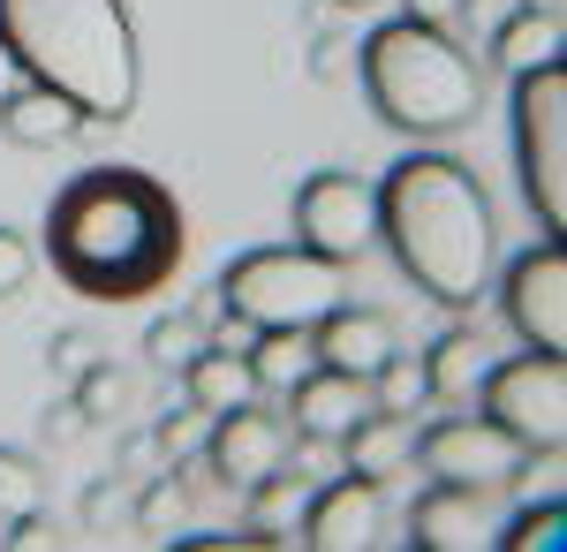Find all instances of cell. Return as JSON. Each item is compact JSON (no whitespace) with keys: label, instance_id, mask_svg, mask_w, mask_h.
<instances>
[{"label":"cell","instance_id":"obj_1","mask_svg":"<svg viewBox=\"0 0 567 552\" xmlns=\"http://www.w3.org/2000/svg\"><path fill=\"white\" fill-rule=\"evenodd\" d=\"M53 273L99 303L159 296L182 265V213L144 167H91L45 205Z\"/></svg>","mask_w":567,"mask_h":552},{"label":"cell","instance_id":"obj_2","mask_svg":"<svg viewBox=\"0 0 567 552\" xmlns=\"http://www.w3.org/2000/svg\"><path fill=\"white\" fill-rule=\"evenodd\" d=\"M371 227L386 235L393 265L416 280V296H432L439 310H477L492 288V197L462 160L446 152H409L393 160L379 197H371Z\"/></svg>","mask_w":567,"mask_h":552},{"label":"cell","instance_id":"obj_3","mask_svg":"<svg viewBox=\"0 0 567 552\" xmlns=\"http://www.w3.org/2000/svg\"><path fill=\"white\" fill-rule=\"evenodd\" d=\"M0 45L31 84L61 91L84 122L136 114V31L122 0H0Z\"/></svg>","mask_w":567,"mask_h":552},{"label":"cell","instance_id":"obj_4","mask_svg":"<svg viewBox=\"0 0 567 552\" xmlns=\"http://www.w3.org/2000/svg\"><path fill=\"white\" fill-rule=\"evenodd\" d=\"M363 99L371 114L401 136H454L477 122L484 106V69L477 53H462L446 23L393 16L363 39Z\"/></svg>","mask_w":567,"mask_h":552},{"label":"cell","instance_id":"obj_5","mask_svg":"<svg viewBox=\"0 0 567 552\" xmlns=\"http://www.w3.org/2000/svg\"><path fill=\"white\" fill-rule=\"evenodd\" d=\"M341 273L349 265H333V257L303 251V243H280V251H250L235 257L227 273H219V318H235V326H318L333 303H341Z\"/></svg>","mask_w":567,"mask_h":552},{"label":"cell","instance_id":"obj_6","mask_svg":"<svg viewBox=\"0 0 567 552\" xmlns=\"http://www.w3.org/2000/svg\"><path fill=\"white\" fill-rule=\"evenodd\" d=\"M515 174L545 235L567 227V69L560 53L515 76Z\"/></svg>","mask_w":567,"mask_h":552},{"label":"cell","instance_id":"obj_7","mask_svg":"<svg viewBox=\"0 0 567 552\" xmlns=\"http://www.w3.org/2000/svg\"><path fill=\"white\" fill-rule=\"evenodd\" d=\"M409 454L424 462L432 484H470V492H499L523 477V439L492 417H439V425L409 431Z\"/></svg>","mask_w":567,"mask_h":552},{"label":"cell","instance_id":"obj_8","mask_svg":"<svg viewBox=\"0 0 567 552\" xmlns=\"http://www.w3.org/2000/svg\"><path fill=\"white\" fill-rule=\"evenodd\" d=\"M484 417L507 425L523 447H567V364L529 348V356H507L484 371Z\"/></svg>","mask_w":567,"mask_h":552},{"label":"cell","instance_id":"obj_9","mask_svg":"<svg viewBox=\"0 0 567 552\" xmlns=\"http://www.w3.org/2000/svg\"><path fill=\"white\" fill-rule=\"evenodd\" d=\"M371 190L341 167H318L303 174V190H296V243L318 257H333V265H355V257L371 251Z\"/></svg>","mask_w":567,"mask_h":552},{"label":"cell","instance_id":"obj_10","mask_svg":"<svg viewBox=\"0 0 567 552\" xmlns=\"http://www.w3.org/2000/svg\"><path fill=\"white\" fill-rule=\"evenodd\" d=\"M507 326L523 334V348L567 356V251L560 243H537L507 265V288H499Z\"/></svg>","mask_w":567,"mask_h":552},{"label":"cell","instance_id":"obj_11","mask_svg":"<svg viewBox=\"0 0 567 552\" xmlns=\"http://www.w3.org/2000/svg\"><path fill=\"white\" fill-rule=\"evenodd\" d=\"M205 462H213V477L227 492H250L258 477H272V469L288 462V425L272 409H258V401H235L205 431Z\"/></svg>","mask_w":567,"mask_h":552},{"label":"cell","instance_id":"obj_12","mask_svg":"<svg viewBox=\"0 0 567 552\" xmlns=\"http://www.w3.org/2000/svg\"><path fill=\"white\" fill-rule=\"evenodd\" d=\"M379 522H386V492H379V477H333L326 492H310L303 500V522H296V545L310 552H363L379 545Z\"/></svg>","mask_w":567,"mask_h":552},{"label":"cell","instance_id":"obj_13","mask_svg":"<svg viewBox=\"0 0 567 552\" xmlns=\"http://www.w3.org/2000/svg\"><path fill=\"white\" fill-rule=\"evenodd\" d=\"M363 409H371V379L333 371V364H318V371H303V379L288 386V417H296V431H303L310 447H341V431Z\"/></svg>","mask_w":567,"mask_h":552},{"label":"cell","instance_id":"obj_14","mask_svg":"<svg viewBox=\"0 0 567 552\" xmlns=\"http://www.w3.org/2000/svg\"><path fill=\"white\" fill-rule=\"evenodd\" d=\"M409 545L416 552H484L492 545L484 492H470V484H432V492L409 508Z\"/></svg>","mask_w":567,"mask_h":552},{"label":"cell","instance_id":"obj_15","mask_svg":"<svg viewBox=\"0 0 567 552\" xmlns=\"http://www.w3.org/2000/svg\"><path fill=\"white\" fill-rule=\"evenodd\" d=\"M386 356H393V318L386 310H341V303H333V310L310 326V364H333V371L371 379Z\"/></svg>","mask_w":567,"mask_h":552},{"label":"cell","instance_id":"obj_16","mask_svg":"<svg viewBox=\"0 0 567 552\" xmlns=\"http://www.w3.org/2000/svg\"><path fill=\"white\" fill-rule=\"evenodd\" d=\"M424 401H470L484 386V371H492V348H484L477 326H446V334L424 348Z\"/></svg>","mask_w":567,"mask_h":552},{"label":"cell","instance_id":"obj_17","mask_svg":"<svg viewBox=\"0 0 567 552\" xmlns=\"http://www.w3.org/2000/svg\"><path fill=\"white\" fill-rule=\"evenodd\" d=\"M0 129H8L16 144H69V136H76V129H91V122L69 106V99H61V91H45V84H31V76H23V84L0 99Z\"/></svg>","mask_w":567,"mask_h":552},{"label":"cell","instance_id":"obj_18","mask_svg":"<svg viewBox=\"0 0 567 552\" xmlns=\"http://www.w3.org/2000/svg\"><path fill=\"white\" fill-rule=\"evenodd\" d=\"M182 393L205 409V417H219V409H235V401H258V379H250V356L243 348H197L189 364H182Z\"/></svg>","mask_w":567,"mask_h":552},{"label":"cell","instance_id":"obj_19","mask_svg":"<svg viewBox=\"0 0 567 552\" xmlns=\"http://www.w3.org/2000/svg\"><path fill=\"white\" fill-rule=\"evenodd\" d=\"M303 500H310L303 469H296V477H288V469L258 477V484H250V514H243V538H250V545H296Z\"/></svg>","mask_w":567,"mask_h":552},{"label":"cell","instance_id":"obj_20","mask_svg":"<svg viewBox=\"0 0 567 552\" xmlns=\"http://www.w3.org/2000/svg\"><path fill=\"white\" fill-rule=\"evenodd\" d=\"M560 53V8H523V16H507L499 31H492V61L507 69V76H523L537 61H553Z\"/></svg>","mask_w":567,"mask_h":552},{"label":"cell","instance_id":"obj_21","mask_svg":"<svg viewBox=\"0 0 567 552\" xmlns=\"http://www.w3.org/2000/svg\"><path fill=\"white\" fill-rule=\"evenodd\" d=\"M409 417H393V409H363L349 431H341V447H349V469L355 477H386L401 454H409Z\"/></svg>","mask_w":567,"mask_h":552},{"label":"cell","instance_id":"obj_22","mask_svg":"<svg viewBox=\"0 0 567 552\" xmlns=\"http://www.w3.org/2000/svg\"><path fill=\"white\" fill-rule=\"evenodd\" d=\"M243 356H250V379L258 386H296L310 371V334L303 326H265V334L243 340Z\"/></svg>","mask_w":567,"mask_h":552},{"label":"cell","instance_id":"obj_23","mask_svg":"<svg viewBox=\"0 0 567 552\" xmlns=\"http://www.w3.org/2000/svg\"><path fill=\"white\" fill-rule=\"evenodd\" d=\"M45 508V469L23 447H0V522H23Z\"/></svg>","mask_w":567,"mask_h":552},{"label":"cell","instance_id":"obj_24","mask_svg":"<svg viewBox=\"0 0 567 552\" xmlns=\"http://www.w3.org/2000/svg\"><path fill=\"white\" fill-rule=\"evenodd\" d=\"M492 545H499V552H560L567 545V508H560V500L523 508L507 530H492Z\"/></svg>","mask_w":567,"mask_h":552},{"label":"cell","instance_id":"obj_25","mask_svg":"<svg viewBox=\"0 0 567 552\" xmlns=\"http://www.w3.org/2000/svg\"><path fill=\"white\" fill-rule=\"evenodd\" d=\"M205 431H213V417H205L197 401H182L175 417H159V425H152V454L182 469V454H197V447H205Z\"/></svg>","mask_w":567,"mask_h":552},{"label":"cell","instance_id":"obj_26","mask_svg":"<svg viewBox=\"0 0 567 552\" xmlns=\"http://www.w3.org/2000/svg\"><path fill=\"white\" fill-rule=\"evenodd\" d=\"M371 386H379V401H371V409H393V417H409V409L424 401V371H416V364H409L401 348H393L386 364L371 371Z\"/></svg>","mask_w":567,"mask_h":552},{"label":"cell","instance_id":"obj_27","mask_svg":"<svg viewBox=\"0 0 567 552\" xmlns=\"http://www.w3.org/2000/svg\"><path fill=\"white\" fill-rule=\"evenodd\" d=\"M130 401H136V379L114 371V364H91L84 386H76V409H84V417H114V409H130Z\"/></svg>","mask_w":567,"mask_h":552},{"label":"cell","instance_id":"obj_28","mask_svg":"<svg viewBox=\"0 0 567 552\" xmlns=\"http://www.w3.org/2000/svg\"><path fill=\"white\" fill-rule=\"evenodd\" d=\"M197 348H205L197 318H152V334H144V356H152V364H167V371H182Z\"/></svg>","mask_w":567,"mask_h":552},{"label":"cell","instance_id":"obj_29","mask_svg":"<svg viewBox=\"0 0 567 552\" xmlns=\"http://www.w3.org/2000/svg\"><path fill=\"white\" fill-rule=\"evenodd\" d=\"M31 265H39V257H31V243H23L16 227H0V303H8V296H23Z\"/></svg>","mask_w":567,"mask_h":552},{"label":"cell","instance_id":"obj_30","mask_svg":"<svg viewBox=\"0 0 567 552\" xmlns=\"http://www.w3.org/2000/svg\"><path fill=\"white\" fill-rule=\"evenodd\" d=\"M144 530H167V522H175L182 514V484H152V492H144Z\"/></svg>","mask_w":567,"mask_h":552},{"label":"cell","instance_id":"obj_31","mask_svg":"<svg viewBox=\"0 0 567 552\" xmlns=\"http://www.w3.org/2000/svg\"><path fill=\"white\" fill-rule=\"evenodd\" d=\"M462 8H477V0H409V16H416V23H454Z\"/></svg>","mask_w":567,"mask_h":552},{"label":"cell","instance_id":"obj_32","mask_svg":"<svg viewBox=\"0 0 567 552\" xmlns=\"http://www.w3.org/2000/svg\"><path fill=\"white\" fill-rule=\"evenodd\" d=\"M53 364H61V371H84V334H61V340H53Z\"/></svg>","mask_w":567,"mask_h":552},{"label":"cell","instance_id":"obj_33","mask_svg":"<svg viewBox=\"0 0 567 552\" xmlns=\"http://www.w3.org/2000/svg\"><path fill=\"white\" fill-rule=\"evenodd\" d=\"M23 84V69H16V53H8V45H0V99H8V91Z\"/></svg>","mask_w":567,"mask_h":552},{"label":"cell","instance_id":"obj_34","mask_svg":"<svg viewBox=\"0 0 567 552\" xmlns=\"http://www.w3.org/2000/svg\"><path fill=\"white\" fill-rule=\"evenodd\" d=\"M333 8H371V0H333Z\"/></svg>","mask_w":567,"mask_h":552}]
</instances>
